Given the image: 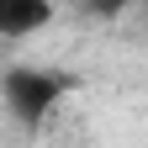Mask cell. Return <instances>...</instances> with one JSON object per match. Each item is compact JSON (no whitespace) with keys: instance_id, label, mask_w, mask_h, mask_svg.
<instances>
[{"instance_id":"6da1fadb","label":"cell","mask_w":148,"mask_h":148,"mask_svg":"<svg viewBox=\"0 0 148 148\" xmlns=\"http://www.w3.org/2000/svg\"><path fill=\"white\" fill-rule=\"evenodd\" d=\"M74 90V74L64 69H37V64H11L0 74V101L21 127H37L53 106Z\"/></svg>"},{"instance_id":"7a4b0ae2","label":"cell","mask_w":148,"mask_h":148,"mask_svg":"<svg viewBox=\"0 0 148 148\" xmlns=\"http://www.w3.org/2000/svg\"><path fill=\"white\" fill-rule=\"evenodd\" d=\"M53 21V0H0V37L21 42Z\"/></svg>"},{"instance_id":"3957f363","label":"cell","mask_w":148,"mask_h":148,"mask_svg":"<svg viewBox=\"0 0 148 148\" xmlns=\"http://www.w3.org/2000/svg\"><path fill=\"white\" fill-rule=\"evenodd\" d=\"M127 5H132V0H79V11H85V16H95V21H116Z\"/></svg>"},{"instance_id":"277c9868","label":"cell","mask_w":148,"mask_h":148,"mask_svg":"<svg viewBox=\"0 0 148 148\" xmlns=\"http://www.w3.org/2000/svg\"><path fill=\"white\" fill-rule=\"evenodd\" d=\"M143 27H148V0H143Z\"/></svg>"}]
</instances>
